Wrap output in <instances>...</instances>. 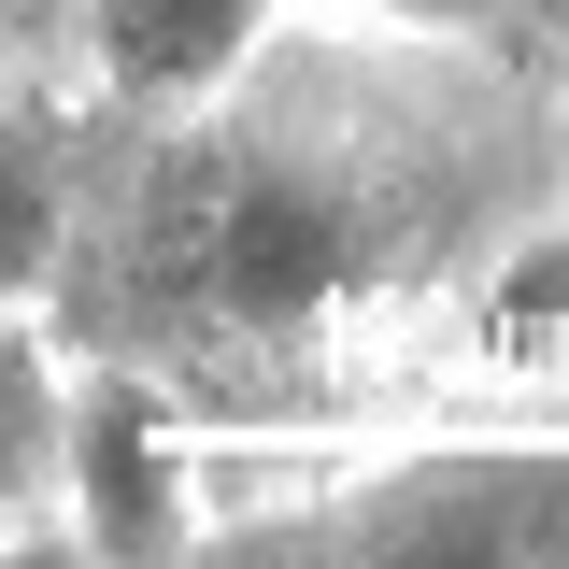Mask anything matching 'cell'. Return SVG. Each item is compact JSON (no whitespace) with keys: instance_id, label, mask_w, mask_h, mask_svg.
<instances>
[{"instance_id":"5b68a950","label":"cell","mask_w":569,"mask_h":569,"mask_svg":"<svg viewBox=\"0 0 569 569\" xmlns=\"http://www.w3.org/2000/svg\"><path fill=\"white\" fill-rule=\"evenodd\" d=\"M328 14H399V29H485V43H556L569 0H328Z\"/></svg>"},{"instance_id":"3957f363","label":"cell","mask_w":569,"mask_h":569,"mask_svg":"<svg viewBox=\"0 0 569 569\" xmlns=\"http://www.w3.org/2000/svg\"><path fill=\"white\" fill-rule=\"evenodd\" d=\"M313 0H14V71H58L86 129L200 114L271 58Z\"/></svg>"},{"instance_id":"8992f818","label":"cell","mask_w":569,"mask_h":569,"mask_svg":"<svg viewBox=\"0 0 569 569\" xmlns=\"http://www.w3.org/2000/svg\"><path fill=\"white\" fill-rule=\"evenodd\" d=\"M556 71H569V14H556Z\"/></svg>"},{"instance_id":"277c9868","label":"cell","mask_w":569,"mask_h":569,"mask_svg":"<svg viewBox=\"0 0 569 569\" xmlns=\"http://www.w3.org/2000/svg\"><path fill=\"white\" fill-rule=\"evenodd\" d=\"M413 413H456V427H569V200H541L485 271H470L456 328H441L427 370H413Z\"/></svg>"},{"instance_id":"6da1fadb","label":"cell","mask_w":569,"mask_h":569,"mask_svg":"<svg viewBox=\"0 0 569 569\" xmlns=\"http://www.w3.org/2000/svg\"><path fill=\"white\" fill-rule=\"evenodd\" d=\"M541 200H569L556 43L313 0L200 114L86 129L43 313L213 427H385Z\"/></svg>"},{"instance_id":"7a4b0ae2","label":"cell","mask_w":569,"mask_h":569,"mask_svg":"<svg viewBox=\"0 0 569 569\" xmlns=\"http://www.w3.org/2000/svg\"><path fill=\"white\" fill-rule=\"evenodd\" d=\"M200 569H569V427H213Z\"/></svg>"}]
</instances>
